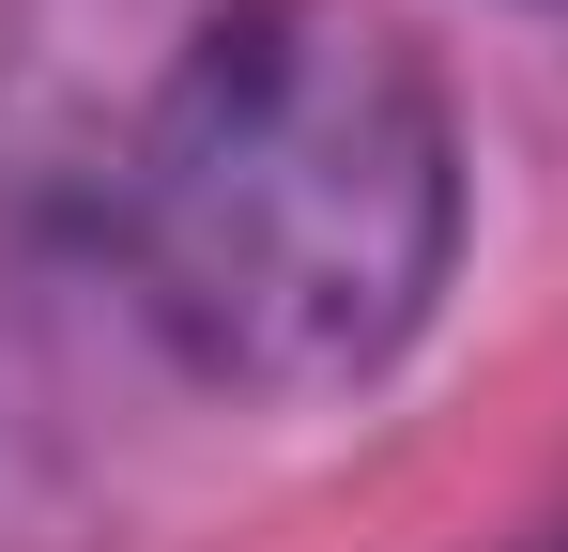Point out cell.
<instances>
[{"instance_id":"cell-1","label":"cell","mask_w":568,"mask_h":552,"mask_svg":"<svg viewBox=\"0 0 568 552\" xmlns=\"http://www.w3.org/2000/svg\"><path fill=\"white\" fill-rule=\"evenodd\" d=\"M78 215L200 384L338 399L446 307L462 108L369 0H231L108 108Z\"/></svg>"},{"instance_id":"cell-2","label":"cell","mask_w":568,"mask_h":552,"mask_svg":"<svg viewBox=\"0 0 568 552\" xmlns=\"http://www.w3.org/2000/svg\"><path fill=\"white\" fill-rule=\"evenodd\" d=\"M554 552H568V538H554Z\"/></svg>"}]
</instances>
